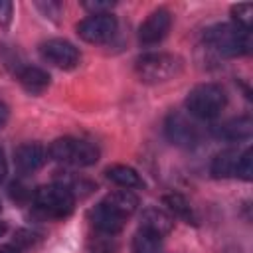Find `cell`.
Instances as JSON below:
<instances>
[{
    "label": "cell",
    "instance_id": "cell-17",
    "mask_svg": "<svg viewBox=\"0 0 253 253\" xmlns=\"http://www.w3.org/2000/svg\"><path fill=\"white\" fill-rule=\"evenodd\" d=\"M107 178L121 186L123 190H132V188H142V178L138 176V172L126 164H113L107 168Z\"/></svg>",
    "mask_w": 253,
    "mask_h": 253
},
{
    "label": "cell",
    "instance_id": "cell-26",
    "mask_svg": "<svg viewBox=\"0 0 253 253\" xmlns=\"http://www.w3.org/2000/svg\"><path fill=\"white\" fill-rule=\"evenodd\" d=\"M0 253H18V249H14L12 245H0Z\"/></svg>",
    "mask_w": 253,
    "mask_h": 253
},
{
    "label": "cell",
    "instance_id": "cell-18",
    "mask_svg": "<svg viewBox=\"0 0 253 253\" xmlns=\"http://www.w3.org/2000/svg\"><path fill=\"white\" fill-rule=\"evenodd\" d=\"M162 202H164V206H166V210L170 211L172 217H180V219H184L186 223H192V225L198 223V215H196L194 208L190 206V202L184 196H180V194H166L162 198Z\"/></svg>",
    "mask_w": 253,
    "mask_h": 253
},
{
    "label": "cell",
    "instance_id": "cell-10",
    "mask_svg": "<svg viewBox=\"0 0 253 253\" xmlns=\"http://www.w3.org/2000/svg\"><path fill=\"white\" fill-rule=\"evenodd\" d=\"M47 160V150L40 142H24L14 150L16 170L22 174H32L40 170Z\"/></svg>",
    "mask_w": 253,
    "mask_h": 253
},
{
    "label": "cell",
    "instance_id": "cell-19",
    "mask_svg": "<svg viewBox=\"0 0 253 253\" xmlns=\"http://www.w3.org/2000/svg\"><path fill=\"white\" fill-rule=\"evenodd\" d=\"M162 251V237L138 227L132 237V253H160Z\"/></svg>",
    "mask_w": 253,
    "mask_h": 253
},
{
    "label": "cell",
    "instance_id": "cell-5",
    "mask_svg": "<svg viewBox=\"0 0 253 253\" xmlns=\"http://www.w3.org/2000/svg\"><path fill=\"white\" fill-rule=\"evenodd\" d=\"M47 154L53 160L69 166H91L99 160V148L95 144L73 136H63L53 140L47 148Z\"/></svg>",
    "mask_w": 253,
    "mask_h": 253
},
{
    "label": "cell",
    "instance_id": "cell-11",
    "mask_svg": "<svg viewBox=\"0 0 253 253\" xmlns=\"http://www.w3.org/2000/svg\"><path fill=\"white\" fill-rule=\"evenodd\" d=\"M87 217H89L91 225H93L97 231L105 233V235H115V233H119V231L125 227V223H126V217H123L121 213H117L115 210H111V208L105 206L103 202L97 204L95 208H91L89 213H87Z\"/></svg>",
    "mask_w": 253,
    "mask_h": 253
},
{
    "label": "cell",
    "instance_id": "cell-7",
    "mask_svg": "<svg viewBox=\"0 0 253 253\" xmlns=\"http://www.w3.org/2000/svg\"><path fill=\"white\" fill-rule=\"evenodd\" d=\"M40 53L47 63H51V65H55L59 69H75L79 65V61H81L79 49L71 42L59 40V38L43 42L40 45Z\"/></svg>",
    "mask_w": 253,
    "mask_h": 253
},
{
    "label": "cell",
    "instance_id": "cell-1",
    "mask_svg": "<svg viewBox=\"0 0 253 253\" xmlns=\"http://www.w3.org/2000/svg\"><path fill=\"white\" fill-rule=\"evenodd\" d=\"M206 45L225 57H239L249 51V32L235 24H215L204 34Z\"/></svg>",
    "mask_w": 253,
    "mask_h": 253
},
{
    "label": "cell",
    "instance_id": "cell-3",
    "mask_svg": "<svg viewBox=\"0 0 253 253\" xmlns=\"http://www.w3.org/2000/svg\"><path fill=\"white\" fill-rule=\"evenodd\" d=\"M34 206L51 219L67 217L75 208V196L65 184H47L34 192Z\"/></svg>",
    "mask_w": 253,
    "mask_h": 253
},
{
    "label": "cell",
    "instance_id": "cell-12",
    "mask_svg": "<svg viewBox=\"0 0 253 253\" xmlns=\"http://www.w3.org/2000/svg\"><path fill=\"white\" fill-rule=\"evenodd\" d=\"M213 136L221 138V140H229V142H237V140H245L251 136L253 132V121L249 117H237V119H229L221 125H215L211 128Z\"/></svg>",
    "mask_w": 253,
    "mask_h": 253
},
{
    "label": "cell",
    "instance_id": "cell-22",
    "mask_svg": "<svg viewBox=\"0 0 253 253\" xmlns=\"http://www.w3.org/2000/svg\"><path fill=\"white\" fill-rule=\"evenodd\" d=\"M87 12H91V16L97 14H111V10L115 8V2H95V0H87L81 4Z\"/></svg>",
    "mask_w": 253,
    "mask_h": 253
},
{
    "label": "cell",
    "instance_id": "cell-15",
    "mask_svg": "<svg viewBox=\"0 0 253 253\" xmlns=\"http://www.w3.org/2000/svg\"><path fill=\"white\" fill-rule=\"evenodd\" d=\"M105 206H109L111 210H115L117 213H121L123 217H130L136 208H138V198L130 192V190H117V192H111L105 196L103 200Z\"/></svg>",
    "mask_w": 253,
    "mask_h": 253
},
{
    "label": "cell",
    "instance_id": "cell-8",
    "mask_svg": "<svg viewBox=\"0 0 253 253\" xmlns=\"http://www.w3.org/2000/svg\"><path fill=\"white\" fill-rule=\"evenodd\" d=\"M164 132L168 136V140L176 146H182V148H190L198 142L200 138V130L198 126L182 113H170L166 117V123H164Z\"/></svg>",
    "mask_w": 253,
    "mask_h": 253
},
{
    "label": "cell",
    "instance_id": "cell-24",
    "mask_svg": "<svg viewBox=\"0 0 253 253\" xmlns=\"http://www.w3.org/2000/svg\"><path fill=\"white\" fill-rule=\"evenodd\" d=\"M6 172H8V162H6V154H4V148L0 146V182L6 178Z\"/></svg>",
    "mask_w": 253,
    "mask_h": 253
},
{
    "label": "cell",
    "instance_id": "cell-14",
    "mask_svg": "<svg viewBox=\"0 0 253 253\" xmlns=\"http://www.w3.org/2000/svg\"><path fill=\"white\" fill-rule=\"evenodd\" d=\"M18 79L22 83V87L34 95L42 93L47 89L49 85V73L43 71L42 67H34V65H26L18 69Z\"/></svg>",
    "mask_w": 253,
    "mask_h": 253
},
{
    "label": "cell",
    "instance_id": "cell-6",
    "mask_svg": "<svg viewBox=\"0 0 253 253\" xmlns=\"http://www.w3.org/2000/svg\"><path fill=\"white\" fill-rule=\"evenodd\" d=\"M117 32V18L113 14H97L77 24V34L87 43H105Z\"/></svg>",
    "mask_w": 253,
    "mask_h": 253
},
{
    "label": "cell",
    "instance_id": "cell-21",
    "mask_svg": "<svg viewBox=\"0 0 253 253\" xmlns=\"http://www.w3.org/2000/svg\"><path fill=\"white\" fill-rule=\"evenodd\" d=\"M235 176L249 182L253 178V152L251 148H245L241 154H239V160H237V170H235Z\"/></svg>",
    "mask_w": 253,
    "mask_h": 253
},
{
    "label": "cell",
    "instance_id": "cell-20",
    "mask_svg": "<svg viewBox=\"0 0 253 253\" xmlns=\"http://www.w3.org/2000/svg\"><path fill=\"white\" fill-rule=\"evenodd\" d=\"M231 16H233V22L235 26H239L241 30L249 32L251 30V22H253V8L249 4H237L231 8Z\"/></svg>",
    "mask_w": 253,
    "mask_h": 253
},
{
    "label": "cell",
    "instance_id": "cell-2",
    "mask_svg": "<svg viewBox=\"0 0 253 253\" xmlns=\"http://www.w3.org/2000/svg\"><path fill=\"white\" fill-rule=\"evenodd\" d=\"M134 71L138 79L144 83H164V81L174 79L182 71V59L172 53L152 51L136 59Z\"/></svg>",
    "mask_w": 253,
    "mask_h": 253
},
{
    "label": "cell",
    "instance_id": "cell-27",
    "mask_svg": "<svg viewBox=\"0 0 253 253\" xmlns=\"http://www.w3.org/2000/svg\"><path fill=\"white\" fill-rule=\"evenodd\" d=\"M4 231H6V225H4V223H2V221H0V235H2V233H4Z\"/></svg>",
    "mask_w": 253,
    "mask_h": 253
},
{
    "label": "cell",
    "instance_id": "cell-16",
    "mask_svg": "<svg viewBox=\"0 0 253 253\" xmlns=\"http://www.w3.org/2000/svg\"><path fill=\"white\" fill-rule=\"evenodd\" d=\"M239 150L237 148H227L221 150L219 154H215V158L211 160L210 172L213 178H233L235 170H237V160H239Z\"/></svg>",
    "mask_w": 253,
    "mask_h": 253
},
{
    "label": "cell",
    "instance_id": "cell-9",
    "mask_svg": "<svg viewBox=\"0 0 253 253\" xmlns=\"http://www.w3.org/2000/svg\"><path fill=\"white\" fill-rule=\"evenodd\" d=\"M170 26H172V16L166 8H156L152 10L146 20L140 24L138 28V42L142 45H154V43H160L166 34L170 32Z\"/></svg>",
    "mask_w": 253,
    "mask_h": 253
},
{
    "label": "cell",
    "instance_id": "cell-4",
    "mask_svg": "<svg viewBox=\"0 0 253 253\" xmlns=\"http://www.w3.org/2000/svg\"><path fill=\"white\" fill-rule=\"evenodd\" d=\"M227 103V95L225 91L215 85V83H202L196 85L188 97H186V109L192 117L208 121V119H215L223 107Z\"/></svg>",
    "mask_w": 253,
    "mask_h": 253
},
{
    "label": "cell",
    "instance_id": "cell-23",
    "mask_svg": "<svg viewBox=\"0 0 253 253\" xmlns=\"http://www.w3.org/2000/svg\"><path fill=\"white\" fill-rule=\"evenodd\" d=\"M14 4L12 2H0V26H8L12 22Z\"/></svg>",
    "mask_w": 253,
    "mask_h": 253
},
{
    "label": "cell",
    "instance_id": "cell-13",
    "mask_svg": "<svg viewBox=\"0 0 253 253\" xmlns=\"http://www.w3.org/2000/svg\"><path fill=\"white\" fill-rule=\"evenodd\" d=\"M140 227L150 231V233H154V235H158V237H164V235H168L172 231L174 217L168 211L160 210V208H146L142 211V217H140Z\"/></svg>",
    "mask_w": 253,
    "mask_h": 253
},
{
    "label": "cell",
    "instance_id": "cell-25",
    "mask_svg": "<svg viewBox=\"0 0 253 253\" xmlns=\"http://www.w3.org/2000/svg\"><path fill=\"white\" fill-rule=\"evenodd\" d=\"M6 121H8V107H6V103L0 101V128L6 125Z\"/></svg>",
    "mask_w": 253,
    "mask_h": 253
}]
</instances>
